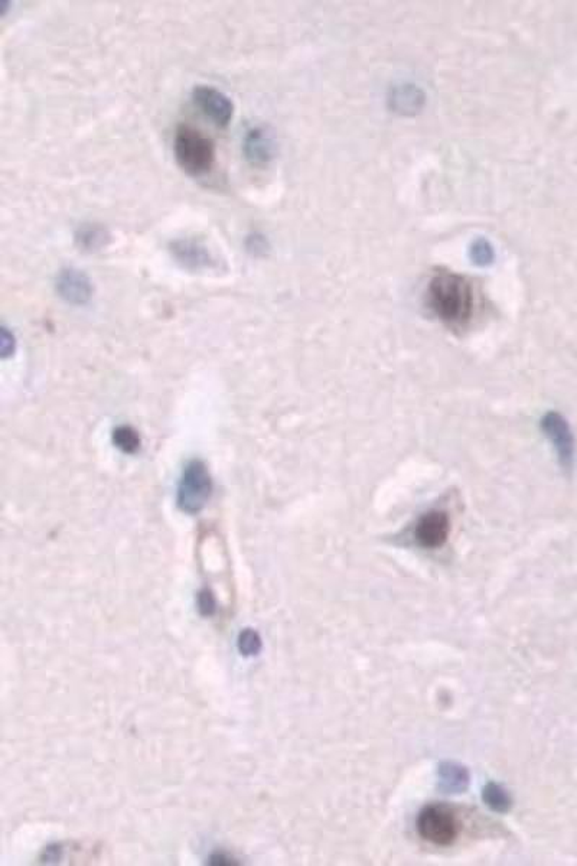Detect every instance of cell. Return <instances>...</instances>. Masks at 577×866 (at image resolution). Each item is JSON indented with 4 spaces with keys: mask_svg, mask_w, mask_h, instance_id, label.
<instances>
[{
    "mask_svg": "<svg viewBox=\"0 0 577 866\" xmlns=\"http://www.w3.org/2000/svg\"><path fill=\"white\" fill-rule=\"evenodd\" d=\"M173 151L176 163L190 175H207L216 165V144L200 130L187 125L176 130Z\"/></svg>",
    "mask_w": 577,
    "mask_h": 866,
    "instance_id": "7a4b0ae2",
    "label": "cell"
},
{
    "mask_svg": "<svg viewBox=\"0 0 577 866\" xmlns=\"http://www.w3.org/2000/svg\"><path fill=\"white\" fill-rule=\"evenodd\" d=\"M57 292L72 305H84L93 295V284L81 270L64 269L57 277Z\"/></svg>",
    "mask_w": 577,
    "mask_h": 866,
    "instance_id": "9c48e42d",
    "label": "cell"
},
{
    "mask_svg": "<svg viewBox=\"0 0 577 866\" xmlns=\"http://www.w3.org/2000/svg\"><path fill=\"white\" fill-rule=\"evenodd\" d=\"M110 241V233L98 226H84L76 233V243L79 250L98 252L106 247Z\"/></svg>",
    "mask_w": 577,
    "mask_h": 866,
    "instance_id": "8fae6325",
    "label": "cell"
},
{
    "mask_svg": "<svg viewBox=\"0 0 577 866\" xmlns=\"http://www.w3.org/2000/svg\"><path fill=\"white\" fill-rule=\"evenodd\" d=\"M540 426L552 442L560 465L563 470H571L574 461V436L569 422L563 414L549 412L543 416Z\"/></svg>",
    "mask_w": 577,
    "mask_h": 866,
    "instance_id": "8992f818",
    "label": "cell"
},
{
    "mask_svg": "<svg viewBox=\"0 0 577 866\" xmlns=\"http://www.w3.org/2000/svg\"><path fill=\"white\" fill-rule=\"evenodd\" d=\"M169 252L181 267L192 272L216 269L219 259L209 246L197 238H178L169 245Z\"/></svg>",
    "mask_w": 577,
    "mask_h": 866,
    "instance_id": "52a82bcc",
    "label": "cell"
},
{
    "mask_svg": "<svg viewBox=\"0 0 577 866\" xmlns=\"http://www.w3.org/2000/svg\"><path fill=\"white\" fill-rule=\"evenodd\" d=\"M212 493L209 470L201 461H192L183 468L178 486V507L187 515H197L207 506Z\"/></svg>",
    "mask_w": 577,
    "mask_h": 866,
    "instance_id": "3957f363",
    "label": "cell"
},
{
    "mask_svg": "<svg viewBox=\"0 0 577 866\" xmlns=\"http://www.w3.org/2000/svg\"><path fill=\"white\" fill-rule=\"evenodd\" d=\"M484 800L495 812H507L511 807V798L498 784H488L484 788Z\"/></svg>",
    "mask_w": 577,
    "mask_h": 866,
    "instance_id": "7c38bea8",
    "label": "cell"
},
{
    "mask_svg": "<svg viewBox=\"0 0 577 866\" xmlns=\"http://www.w3.org/2000/svg\"><path fill=\"white\" fill-rule=\"evenodd\" d=\"M197 107L219 127L230 125L234 116V105L228 96L214 87L198 86L192 91Z\"/></svg>",
    "mask_w": 577,
    "mask_h": 866,
    "instance_id": "ba28073f",
    "label": "cell"
},
{
    "mask_svg": "<svg viewBox=\"0 0 577 866\" xmlns=\"http://www.w3.org/2000/svg\"><path fill=\"white\" fill-rule=\"evenodd\" d=\"M115 441L118 448H122L125 452H133L139 446V438L136 432L129 428H120L115 432Z\"/></svg>",
    "mask_w": 577,
    "mask_h": 866,
    "instance_id": "4fadbf2b",
    "label": "cell"
},
{
    "mask_svg": "<svg viewBox=\"0 0 577 866\" xmlns=\"http://www.w3.org/2000/svg\"><path fill=\"white\" fill-rule=\"evenodd\" d=\"M240 650L244 655H256L260 650V638L255 631H246L241 634Z\"/></svg>",
    "mask_w": 577,
    "mask_h": 866,
    "instance_id": "5bb4252c",
    "label": "cell"
},
{
    "mask_svg": "<svg viewBox=\"0 0 577 866\" xmlns=\"http://www.w3.org/2000/svg\"><path fill=\"white\" fill-rule=\"evenodd\" d=\"M452 532V520L448 511L432 508L417 518L413 527V539L426 550H436L445 546Z\"/></svg>",
    "mask_w": 577,
    "mask_h": 866,
    "instance_id": "5b68a950",
    "label": "cell"
},
{
    "mask_svg": "<svg viewBox=\"0 0 577 866\" xmlns=\"http://www.w3.org/2000/svg\"><path fill=\"white\" fill-rule=\"evenodd\" d=\"M273 141L265 130L255 129L248 132L244 141V155L253 165H265L273 158Z\"/></svg>",
    "mask_w": 577,
    "mask_h": 866,
    "instance_id": "30bf717a",
    "label": "cell"
},
{
    "mask_svg": "<svg viewBox=\"0 0 577 866\" xmlns=\"http://www.w3.org/2000/svg\"><path fill=\"white\" fill-rule=\"evenodd\" d=\"M417 832L433 845L449 846L460 836L461 824L449 807L427 805L417 817Z\"/></svg>",
    "mask_w": 577,
    "mask_h": 866,
    "instance_id": "277c9868",
    "label": "cell"
},
{
    "mask_svg": "<svg viewBox=\"0 0 577 866\" xmlns=\"http://www.w3.org/2000/svg\"><path fill=\"white\" fill-rule=\"evenodd\" d=\"M426 303L446 327L465 331L477 315V289L468 277L439 270L427 284Z\"/></svg>",
    "mask_w": 577,
    "mask_h": 866,
    "instance_id": "6da1fadb",
    "label": "cell"
}]
</instances>
